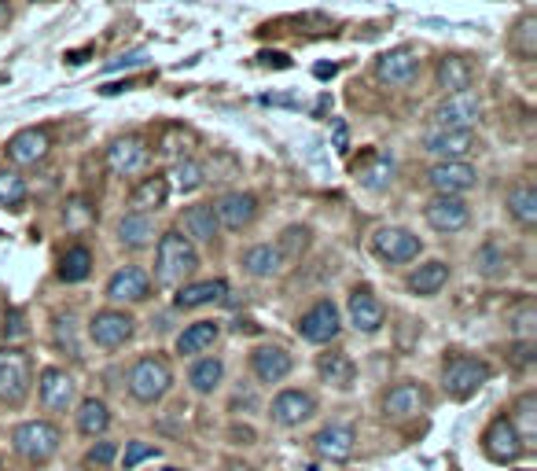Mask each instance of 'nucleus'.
Masks as SVG:
<instances>
[{"instance_id":"nucleus-1","label":"nucleus","mask_w":537,"mask_h":471,"mask_svg":"<svg viewBox=\"0 0 537 471\" xmlns=\"http://www.w3.org/2000/svg\"><path fill=\"white\" fill-rule=\"evenodd\" d=\"M199 269V251L184 240L181 229H166L155 247V284L159 288H181Z\"/></svg>"},{"instance_id":"nucleus-2","label":"nucleus","mask_w":537,"mask_h":471,"mask_svg":"<svg viewBox=\"0 0 537 471\" xmlns=\"http://www.w3.org/2000/svg\"><path fill=\"white\" fill-rule=\"evenodd\" d=\"M126 391L137 405H159L173 391V368L162 354L137 357L126 372Z\"/></svg>"},{"instance_id":"nucleus-3","label":"nucleus","mask_w":537,"mask_h":471,"mask_svg":"<svg viewBox=\"0 0 537 471\" xmlns=\"http://www.w3.org/2000/svg\"><path fill=\"white\" fill-rule=\"evenodd\" d=\"M493 380V365L475 354H446L442 361V391L453 402H468Z\"/></svg>"},{"instance_id":"nucleus-4","label":"nucleus","mask_w":537,"mask_h":471,"mask_svg":"<svg viewBox=\"0 0 537 471\" xmlns=\"http://www.w3.org/2000/svg\"><path fill=\"white\" fill-rule=\"evenodd\" d=\"M34 391V357L23 346H0V405L23 409Z\"/></svg>"},{"instance_id":"nucleus-5","label":"nucleus","mask_w":537,"mask_h":471,"mask_svg":"<svg viewBox=\"0 0 537 471\" xmlns=\"http://www.w3.org/2000/svg\"><path fill=\"white\" fill-rule=\"evenodd\" d=\"M59 446H63V431L52 420H23V424L12 431V449L15 457L26 460V464H48L56 457Z\"/></svg>"},{"instance_id":"nucleus-6","label":"nucleus","mask_w":537,"mask_h":471,"mask_svg":"<svg viewBox=\"0 0 537 471\" xmlns=\"http://www.w3.org/2000/svg\"><path fill=\"white\" fill-rule=\"evenodd\" d=\"M295 332L302 343L313 346H328L343 335V317H339V306L332 299H317L302 317L295 321Z\"/></svg>"},{"instance_id":"nucleus-7","label":"nucleus","mask_w":537,"mask_h":471,"mask_svg":"<svg viewBox=\"0 0 537 471\" xmlns=\"http://www.w3.org/2000/svg\"><path fill=\"white\" fill-rule=\"evenodd\" d=\"M133 335H137V317L129 310L107 306V310H96L89 317V339L100 350H122L126 343H133Z\"/></svg>"},{"instance_id":"nucleus-8","label":"nucleus","mask_w":537,"mask_h":471,"mask_svg":"<svg viewBox=\"0 0 537 471\" xmlns=\"http://www.w3.org/2000/svg\"><path fill=\"white\" fill-rule=\"evenodd\" d=\"M479 118H482V96L471 89V92H460V96H442L438 107L431 111V129L468 133V129L479 126Z\"/></svg>"},{"instance_id":"nucleus-9","label":"nucleus","mask_w":537,"mask_h":471,"mask_svg":"<svg viewBox=\"0 0 537 471\" xmlns=\"http://www.w3.org/2000/svg\"><path fill=\"white\" fill-rule=\"evenodd\" d=\"M103 162H107V170L115 173V177H137V173L148 170L151 144L140 133H122V137H115L107 144Z\"/></svg>"},{"instance_id":"nucleus-10","label":"nucleus","mask_w":537,"mask_h":471,"mask_svg":"<svg viewBox=\"0 0 537 471\" xmlns=\"http://www.w3.org/2000/svg\"><path fill=\"white\" fill-rule=\"evenodd\" d=\"M420 144L435 162H468L482 148L475 129H468V133H457V129H427L420 137Z\"/></svg>"},{"instance_id":"nucleus-11","label":"nucleus","mask_w":537,"mask_h":471,"mask_svg":"<svg viewBox=\"0 0 537 471\" xmlns=\"http://www.w3.org/2000/svg\"><path fill=\"white\" fill-rule=\"evenodd\" d=\"M372 254L387 265H409L423 254V240L412 229L383 225V229L372 232Z\"/></svg>"},{"instance_id":"nucleus-12","label":"nucleus","mask_w":537,"mask_h":471,"mask_svg":"<svg viewBox=\"0 0 537 471\" xmlns=\"http://www.w3.org/2000/svg\"><path fill=\"white\" fill-rule=\"evenodd\" d=\"M37 402L45 413H70L78 402V380L59 365L41 368L37 372Z\"/></svg>"},{"instance_id":"nucleus-13","label":"nucleus","mask_w":537,"mask_h":471,"mask_svg":"<svg viewBox=\"0 0 537 471\" xmlns=\"http://www.w3.org/2000/svg\"><path fill=\"white\" fill-rule=\"evenodd\" d=\"M379 409H383V420L405 424V420H416V416L427 413V409H431V398H427V391H423L420 383L401 380V383H394L390 391H383Z\"/></svg>"},{"instance_id":"nucleus-14","label":"nucleus","mask_w":537,"mask_h":471,"mask_svg":"<svg viewBox=\"0 0 537 471\" xmlns=\"http://www.w3.org/2000/svg\"><path fill=\"white\" fill-rule=\"evenodd\" d=\"M423 181L427 188L435 192V196H453V199H464L479 184V170L471 166V162H431L427 173H423Z\"/></svg>"},{"instance_id":"nucleus-15","label":"nucleus","mask_w":537,"mask_h":471,"mask_svg":"<svg viewBox=\"0 0 537 471\" xmlns=\"http://www.w3.org/2000/svg\"><path fill=\"white\" fill-rule=\"evenodd\" d=\"M420 48L412 45H398V48H387L383 56L376 59V78L390 89H405L412 81L420 78Z\"/></svg>"},{"instance_id":"nucleus-16","label":"nucleus","mask_w":537,"mask_h":471,"mask_svg":"<svg viewBox=\"0 0 537 471\" xmlns=\"http://www.w3.org/2000/svg\"><path fill=\"white\" fill-rule=\"evenodd\" d=\"M107 302L122 310V306H140V302L151 299V276L148 269H140V265H122L111 280H107Z\"/></svg>"},{"instance_id":"nucleus-17","label":"nucleus","mask_w":537,"mask_h":471,"mask_svg":"<svg viewBox=\"0 0 537 471\" xmlns=\"http://www.w3.org/2000/svg\"><path fill=\"white\" fill-rule=\"evenodd\" d=\"M269 416H273L276 427H302L306 420L317 416V398L302 387H284V391L273 394V402H269Z\"/></svg>"},{"instance_id":"nucleus-18","label":"nucleus","mask_w":537,"mask_h":471,"mask_svg":"<svg viewBox=\"0 0 537 471\" xmlns=\"http://www.w3.org/2000/svg\"><path fill=\"white\" fill-rule=\"evenodd\" d=\"M309 449L317 453L320 460H328V464H346V460H354L357 453V431L350 424H324L317 435L309 438Z\"/></svg>"},{"instance_id":"nucleus-19","label":"nucleus","mask_w":537,"mask_h":471,"mask_svg":"<svg viewBox=\"0 0 537 471\" xmlns=\"http://www.w3.org/2000/svg\"><path fill=\"white\" fill-rule=\"evenodd\" d=\"M423 221L438 232V236H457L471 225V207L468 199H453V196H435L427 207H423Z\"/></svg>"},{"instance_id":"nucleus-20","label":"nucleus","mask_w":537,"mask_h":471,"mask_svg":"<svg viewBox=\"0 0 537 471\" xmlns=\"http://www.w3.org/2000/svg\"><path fill=\"white\" fill-rule=\"evenodd\" d=\"M214 214H218V225L229 232H247L262 214V203L254 192H225V196L214 203Z\"/></svg>"},{"instance_id":"nucleus-21","label":"nucleus","mask_w":537,"mask_h":471,"mask_svg":"<svg viewBox=\"0 0 537 471\" xmlns=\"http://www.w3.org/2000/svg\"><path fill=\"white\" fill-rule=\"evenodd\" d=\"M346 317L354 324V332L361 335H376L383 324H387V306L379 302V295L365 284H357L346 299Z\"/></svg>"},{"instance_id":"nucleus-22","label":"nucleus","mask_w":537,"mask_h":471,"mask_svg":"<svg viewBox=\"0 0 537 471\" xmlns=\"http://www.w3.org/2000/svg\"><path fill=\"white\" fill-rule=\"evenodd\" d=\"M48 151H52V137H48L45 129H19L8 144H4V159L12 162L15 170H26V166H41L48 159Z\"/></svg>"},{"instance_id":"nucleus-23","label":"nucleus","mask_w":537,"mask_h":471,"mask_svg":"<svg viewBox=\"0 0 537 471\" xmlns=\"http://www.w3.org/2000/svg\"><path fill=\"white\" fill-rule=\"evenodd\" d=\"M482 453L493 464H515L526 453L519 435H515V427L508 424V416H493L490 424H486V431H482Z\"/></svg>"},{"instance_id":"nucleus-24","label":"nucleus","mask_w":537,"mask_h":471,"mask_svg":"<svg viewBox=\"0 0 537 471\" xmlns=\"http://www.w3.org/2000/svg\"><path fill=\"white\" fill-rule=\"evenodd\" d=\"M435 89L442 96H460V92L475 89V63L460 52H446L435 63Z\"/></svg>"},{"instance_id":"nucleus-25","label":"nucleus","mask_w":537,"mask_h":471,"mask_svg":"<svg viewBox=\"0 0 537 471\" xmlns=\"http://www.w3.org/2000/svg\"><path fill=\"white\" fill-rule=\"evenodd\" d=\"M251 372H254V380H258V383L273 387V383H284L287 376L295 372V357L287 354L284 346H276V343L254 346V350H251Z\"/></svg>"},{"instance_id":"nucleus-26","label":"nucleus","mask_w":537,"mask_h":471,"mask_svg":"<svg viewBox=\"0 0 537 471\" xmlns=\"http://www.w3.org/2000/svg\"><path fill=\"white\" fill-rule=\"evenodd\" d=\"M229 299V280L225 276H210V280H188L177 288L173 306L177 310H203V306H218Z\"/></svg>"},{"instance_id":"nucleus-27","label":"nucleus","mask_w":537,"mask_h":471,"mask_svg":"<svg viewBox=\"0 0 537 471\" xmlns=\"http://www.w3.org/2000/svg\"><path fill=\"white\" fill-rule=\"evenodd\" d=\"M181 236L192 247L195 243H218L221 225H218V214H214V203H192V207H184Z\"/></svg>"},{"instance_id":"nucleus-28","label":"nucleus","mask_w":537,"mask_h":471,"mask_svg":"<svg viewBox=\"0 0 537 471\" xmlns=\"http://www.w3.org/2000/svg\"><path fill=\"white\" fill-rule=\"evenodd\" d=\"M243 273L251 276V280H276V276L287 269V258L280 254V247L276 243H254V247H247L240 258Z\"/></svg>"},{"instance_id":"nucleus-29","label":"nucleus","mask_w":537,"mask_h":471,"mask_svg":"<svg viewBox=\"0 0 537 471\" xmlns=\"http://www.w3.org/2000/svg\"><path fill=\"white\" fill-rule=\"evenodd\" d=\"M166 199H170V177H166V173H148V177H140V181L133 184L129 210H133V214H155V210L166 207Z\"/></svg>"},{"instance_id":"nucleus-30","label":"nucleus","mask_w":537,"mask_h":471,"mask_svg":"<svg viewBox=\"0 0 537 471\" xmlns=\"http://www.w3.org/2000/svg\"><path fill=\"white\" fill-rule=\"evenodd\" d=\"M115 240L122 251H144V247L155 243V218H151V214H133V210H126L115 225Z\"/></svg>"},{"instance_id":"nucleus-31","label":"nucleus","mask_w":537,"mask_h":471,"mask_svg":"<svg viewBox=\"0 0 537 471\" xmlns=\"http://www.w3.org/2000/svg\"><path fill=\"white\" fill-rule=\"evenodd\" d=\"M446 284H449V262H442V258H431V262L416 265V269L405 276V291L416 295V299H431V295H438Z\"/></svg>"},{"instance_id":"nucleus-32","label":"nucleus","mask_w":537,"mask_h":471,"mask_svg":"<svg viewBox=\"0 0 537 471\" xmlns=\"http://www.w3.org/2000/svg\"><path fill=\"white\" fill-rule=\"evenodd\" d=\"M504 210H508V218L519 225L523 232H534L537 229V188L530 181H519L508 188V196H504Z\"/></svg>"},{"instance_id":"nucleus-33","label":"nucleus","mask_w":537,"mask_h":471,"mask_svg":"<svg viewBox=\"0 0 537 471\" xmlns=\"http://www.w3.org/2000/svg\"><path fill=\"white\" fill-rule=\"evenodd\" d=\"M317 376H320V383H328V387H335V391H350L357 380L354 357L346 354V350H328V354H320Z\"/></svg>"},{"instance_id":"nucleus-34","label":"nucleus","mask_w":537,"mask_h":471,"mask_svg":"<svg viewBox=\"0 0 537 471\" xmlns=\"http://www.w3.org/2000/svg\"><path fill=\"white\" fill-rule=\"evenodd\" d=\"M221 383H225V361H221V357L203 354L188 365V387H192V394H199V398H210Z\"/></svg>"},{"instance_id":"nucleus-35","label":"nucleus","mask_w":537,"mask_h":471,"mask_svg":"<svg viewBox=\"0 0 537 471\" xmlns=\"http://www.w3.org/2000/svg\"><path fill=\"white\" fill-rule=\"evenodd\" d=\"M394 155L390 151H368L365 155V166H357V181H361V188H368V192H387L390 184H394Z\"/></svg>"},{"instance_id":"nucleus-36","label":"nucleus","mask_w":537,"mask_h":471,"mask_svg":"<svg viewBox=\"0 0 537 471\" xmlns=\"http://www.w3.org/2000/svg\"><path fill=\"white\" fill-rule=\"evenodd\" d=\"M475 273L486 276V280H501V276L512 273V251L504 247L497 236H490L486 243H479V251H475Z\"/></svg>"},{"instance_id":"nucleus-37","label":"nucleus","mask_w":537,"mask_h":471,"mask_svg":"<svg viewBox=\"0 0 537 471\" xmlns=\"http://www.w3.org/2000/svg\"><path fill=\"white\" fill-rule=\"evenodd\" d=\"M221 339V324L218 321H195L188 324L181 335H177V354L181 357H203L206 350H214V343Z\"/></svg>"},{"instance_id":"nucleus-38","label":"nucleus","mask_w":537,"mask_h":471,"mask_svg":"<svg viewBox=\"0 0 537 471\" xmlns=\"http://www.w3.org/2000/svg\"><path fill=\"white\" fill-rule=\"evenodd\" d=\"M508 424L515 427V435H519L523 449L530 453V449L537 446V394L534 391H523L519 398H515L512 413H508Z\"/></svg>"},{"instance_id":"nucleus-39","label":"nucleus","mask_w":537,"mask_h":471,"mask_svg":"<svg viewBox=\"0 0 537 471\" xmlns=\"http://www.w3.org/2000/svg\"><path fill=\"white\" fill-rule=\"evenodd\" d=\"M74 420H78L81 435L92 438V442L111 431V409H107V402H103V398H85V402H78V413H74Z\"/></svg>"},{"instance_id":"nucleus-40","label":"nucleus","mask_w":537,"mask_h":471,"mask_svg":"<svg viewBox=\"0 0 537 471\" xmlns=\"http://www.w3.org/2000/svg\"><path fill=\"white\" fill-rule=\"evenodd\" d=\"M508 52L515 59H523V63H530L537 56V12H523L512 23V30H508Z\"/></svg>"},{"instance_id":"nucleus-41","label":"nucleus","mask_w":537,"mask_h":471,"mask_svg":"<svg viewBox=\"0 0 537 471\" xmlns=\"http://www.w3.org/2000/svg\"><path fill=\"white\" fill-rule=\"evenodd\" d=\"M56 276L63 284H81V280H89L92 276V251L85 243H74L67 251L59 254V269Z\"/></svg>"},{"instance_id":"nucleus-42","label":"nucleus","mask_w":537,"mask_h":471,"mask_svg":"<svg viewBox=\"0 0 537 471\" xmlns=\"http://www.w3.org/2000/svg\"><path fill=\"white\" fill-rule=\"evenodd\" d=\"M508 332L515 335V343H534L537 335V310H534V299H519L508 310Z\"/></svg>"},{"instance_id":"nucleus-43","label":"nucleus","mask_w":537,"mask_h":471,"mask_svg":"<svg viewBox=\"0 0 537 471\" xmlns=\"http://www.w3.org/2000/svg\"><path fill=\"white\" fill-rule=\"evenodd\" d=\"M166 177H173V184L170 188H177L181 196H192V192H199L206 184V170H203V162L199 159H181V162H173V170L166 173Z\"/></svg>"},{"instance_id":"nucleus-44","label":"nucleus","mask_w":537,"mask_h":471,"mask_svg":"<svg viewBox=\"0 0 537 471\" xmlns=\"http://www.w3.org/2000/svg\"><path fill=\"white\" fill-rule=\"evenodd\" d=\"M30 199V184L19 170H0V207L4 210H23Z\"/></svg>"},{"instance_id":"nucleus-45","label":"nucleus","mask_w":537,"mask_h":471,"mask_svg":"<svg viewBox=\"0 0 537 471\" xmlns=\"http://www.w3.org/2000/svg\"><path fill=\"white\" fill-rule=\"evenodd\" d=\"M52 339L63 354H70L74 361L81 357V343H78V321H74V313H56L52 317Z\"/></svg>"},{"instance_id":"nucleus-46","label":"nucleus","mask_w":537,"mask_h":471,"mask_svg":"<svg viewBox=\"0 0 537 471\" xmlns=\"http://www.w3.org/2000/svg\"><path fill=\"white\" fill-rule=\"evenodd\" d=\"M159 453H162L159 446H151V442H140V438H129L126 449H122V468L133 471V468H140L144 460H155Z\"/></svg>"},{"instance_id":"nucleus-47","label":"nucleus","mask_w":537,"mask_h":471,"mask_svg":"<svg viewBox=\"0 0 537 471\" xmlns=\"http://www.w3.org/2000/svg\"><path fill=\"white\" fill-rule=\"evenodd\" d=\"M118 460V442H111V438H96L89 446V453H85V468H111Z\"/></svg>"},{"instance_id":"nucleus-48","label":"nucleus","mask_w":537,"mask_h":471,"mask_svg":"<svg viewBox=\"0 0 537 471\" xmlns=\"http://www.w3.org/2000/svg\"><path fill=\"white\" fill-rule=\"evenodd\" d=\"M276 247H280V254L291 262V258H298V254L309 247V229H306V225H291V229L280 236V243H276Z\"/></svg>"},{"instance_id":"nucleus-49","label":"nucleus","mask_w":537,"mask_h":471,"mask_svg":"<svg viewBox=\"0 0 537 471\" xmlns=\"http://www.w3.org/2000/svg\"><path fill=\"white\" fill-rule=\"evenodd\" d=\"M63 221H67L70 229H85L92 221V207L85 203V199H70L67 210H63Z\"/></svg>"},{"instance_id":"nucleus-50","label":"nucleus","mask_w":537,"mask_h":471,"mask_svg":"<svg viewBox=\"0 0 537 471\" xmlns=\"http://www.w3.org/2000/svg\"><path fill=\"white\" fill-rule=\"evenodd\" d=\"M4 339H8V346H15V339H23L30 328H26V317H23V310H8L4 313Z\"/></svg>"},{"instance_id":"nucleus-51","label":"nucleus","mask_w":537,"mask_h":471,"mask_svg":"<svg viewBox=\"0 0 537 471\" xmlns=\"http://www.w3.org/2000/svg\"><path fill=\"white\" fill-rule=\"evenodd\" d=\"M148 63V52L137 48V52H126V56H115L111 63H103V74H115V70H133V67H144Z\"/></svg>"},{"instance_id":"nucleus-52","label":"nucleus","mask_w":537,"mask_h":471,"mask_svg":"<svg viewBox=\"0 0 537 471\" xmlns=\"http://www.w3.org/2000/svg\"><path fill=\"white\" fill-rule=\"evenodd\" d=\"M512 361H515L519 368L534 365V343H515V346H512Z\"/></svg>"},{"instance_id":"nucleus-53","label":"nucleus","mask_w":537,"mask_h":471,"mask_svg":"<svg viewBox=\"0 0 537 471\" xmlns=\"http://www.w3.org/2000/svg\"><path fill=\"white\" fill-rule=\"evenodd\" d=\"M262 63H265V67H273V63H276V67H291V59H287L284 52H276V56H269V52H262Z\"/></svg>"},{"instance_id":"nucleus-54","label":"nucleus","mask_w":537,"mask_h":471,"mask_svg":"<svg viewBox=\"0 0 537 471\" xmlns=\"http://www.w3.org/2000/svg\"><path fill=\"white\" fill-rule=\"evenodd\" d=\"M12 23V8H8V4H4V0H0V30H4V26Z\"/></svg>"},{"instance_id":"nucleus-55","label":"nucleus","mask_w":537,"mask_h":471,"mask_svg":"<svg viewBox=\"0 0 537 471\" xmlns=\"http://www.w3.org/2000/svg\"><path fill=\"white\" fill-rule=\"evenodd\" d=\"M335 144H339V151H346V126H343V122L335 126Z\"/></svg>"},{"instance_id":"nucleus-56","label":"nucleus","mask_w":537,"mask_h":471,"mask_svg":"<svg viewBox=\"0 0 537 471\" xmlns=\"http://www.w3.org/2000/svg\"><path fill=\"white\" fill-rule=\"evenodd\" d=\"M162 471H184V468H162Z\"/></svg>"}]
</instances>
